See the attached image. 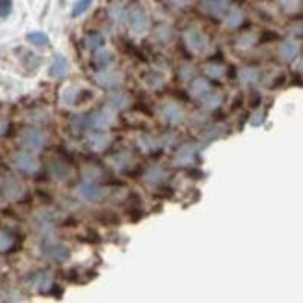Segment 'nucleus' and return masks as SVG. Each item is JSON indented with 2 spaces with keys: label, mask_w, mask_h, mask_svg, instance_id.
Wrapping results in <instances>:
<instances>
[{
  "label": "nucleus",
  "mask_w": 303,
  "mask_h": 303,
  "mask_svg": "<svg viewBox=\"0 0 303 303\" xmlns=\"http://www.w3.org/2000/svg\"><path fill=\"white\" fill-rule=\"evenodd\" d=\"M50 171H52V177H56V179H65L67 177V168L58 162L50 166Z\"/></svg>",
  "instance_id": "obj_30"
},
{
  "label": "nucleus",
  "mask_w": 303,
  "mask_h": 303,
  "mask_svg": "<svg viewBox=\"0 0 303 303\" xmlns=\"http://www.w3.org/2000/svg\"><path fill=\"white\" fill-rule=\"evenodd\" d=\"M26 39L28 43H32L34 47H47L49 45V35L45 34V32H30L26 35Z\"/></svg>",
  "instance_id": "obj_20"
},
{
  "label": "nucleus",
  "mask_w": 303,
  "mask_h": 303,
  "mask_svg": "<svg viewBox=\"0 0 303 303\" xmlns=\"http://www.w3.org/2000/svg\"><path fill=\"white\" fill-rule=\"evenodd\" d=\"M108 13L112 17V21L121 22L125 19V15H127V7H123L119 2H113L112 6H110V9H108Z\"/></svg>",
  "instance_id": "obj_21"
},
{
  "label": "nucleus",
  "mask_w": 303,
  "mask_h": 303,
  "mask_svg": "<svg viewBox=\"0 0 303 303\" xmlns=\"http://www.w3.org/2000/svg\"><path fill=\"white\" fill-rule=\"evenodd\" d=\"M93 0H77L75 2V6H73V11H71V15L73 17H80V15H84L90 7H92Z\"/></svg>",
  "instance_id": "obj_23"
},
{
  "label": "nucleus",
  "mask_w": 303,
  "mask_h": 303,
  "mask_svg": "<svg viewBox=\"0 0 303 303\" xmlns=\"http://www.w3.org/2000/svg\"><path fill=\"white\" fill-rule=\"evenodd\" d=\"M171 2H175V4H179V6H183V4H186L188 0H171Z\"/></svg>",
  "instance_id": "obj_38"
},
{
  "label": "nucleus",
  "mask_w": 303,
  "mask_h": 303,
  "mask_svg": "<svg viewBox=\"0 0 303 303\" xmlns=\"http://www.w3.org/2000/svg\"><path fill=\"white\" fill-rule=\"evenodd\" d=\"M6 128H7V121H6V117H2L0 115V136L4 134L6 132Z\"/></svg>",
  "instance_id": "obj_37"
},
{
  "label": "nucleus",
  "mask_w": 303,
  "mask_h": 303,
  "mask_svg": "<svg viewBox=\"0 0 303 303\" xmlns=\"http://www.w3.org/2000/svg\"><path fill=\"white\" fill-rule=\"evenodd\" d=\"M45 257H49L50 261L62 262L69 257V251H67V247L60 246V244H52V246L45 247Z\"/></svg>",
  "instance_id": "obj_10"
},
{
  "label": "nucleus",
  "mask_w": 303,
  "mask_h": 303,
  "mask_svg": "<svg viewBox=\"0 0 303 303\" xmlns=\"http://www.w3.org/2000/svg\"><path fill=\"white\" fill-rule=\"evenodd\" d=\"M112 60H113L112 52H110V50H106V49H102V47L95 50V54H93V64L97 65L99 69H104V67H108V65L112 64Z\"/></svg>",
  "instance_id": "obj_15"
},
{
  "label": "nucleus",
  "mask_w": 303,
  "mask_h": 303,
  "mask_svg": "<svg viewBox=\"0 0 303 303\" xmlns=\"http://www.w3.org/2000/svg\"><path fill=\"white\" fill-rule=\"evenodd\" d=\"M138 143H140V147L143 149V151H153V149L158 147V143H156L153 138H149V136H140V138H138Z\"/></svg>",
  "instance_id": "obj_26"
},
{
  "label": "nucleus",
  "mask_w": 303,
  "mask_h": 303,
  "mask_svg": "<svg viewBox=\"0 0 303 303\" xmlns=\"http://www.w3.org/2000/svg\"><path fill=\"white\" fill-rule=\"evenodd\" d=\"M4 192L9 199H17L22 194V184L15 179H9L6 184H4Z\"/></svg>",
  "instance_id": "obj_18"
},
{
  "label": "nucleus",
  "mask_w": 303,
  "mask_h": 303,
  "mask_svg": "<svg viewBox=\"0 0 303 303\" xmlns=\"http://www.w3.org/2000/svg\"><path fill=\"white\" fill-rule=\"evenodd\" d=\"M88 143H90V147L93 151H104L108 147V143H110V134L104 132V130H95L93 134H90Z\"/></svg>",
  "instance_id": "obj_8"
},
{
  "label": "nucleus",
  "mask_w": 303,
  "mask_h": 303,
  "mask_svg": "<svg viewBox=\"0 0 303 303\" xmlns=\"http://www.w3.org/2000/svg\"><path fill=\"white\" fill-rule=\"evenodd\" d=\"M279 54L285 62H290V60H294L298 54V45L296 41H292V39H287V41L281 45V49H279Z\"/></svg>",
  "instance_id": "obj_16"
},
{
  "label": "nucleus",
  "mask_w": 303,
  "mask_h": 303,
  "mask_svg": "<svg viewBox=\"0 0 303 303\" xmlns=\"http://www.w3.org/2000/svg\"><path fill=\"white\" fill-rule=\"evenodd\" d=\"M13 164L17 169H21L24 173H35L37 168H39V162L32 153H26V151H19L13 155Z\"/></svg>",
  "instance_id": "obj_5"
},
{
  "label": "nucleus",
  "mask_w": 303,
  "mask_h": 303,
  "mask_svg": "<svg viewBox=\"0 0 303 303\" xmlns=\"http://www.w3.org/2000/svg\"><path fill=\"white\" fill-rule=\"evenodd\" d=\"M204 73H206L210 78H221L225 75V67L221 64H208L204 67Z\"/></svg>",
  "instance_id": "obj_24"
},
{
  "label": "nucleus",
  "mask_w": 303,
  "mask_h": 303,
  "mask_svg": "<svg viewBox=\"0 0 303 303\" xmlns=\"http://www.w3.org/2000/svg\"><path fill=\"white\" fill-rule=\"evenodd\" d=\"M242 19H244V15H242V11H240L238 7H233L231 11H229V15H227V26L229 28H236L238 24H242Z\"/></svg>",
  "instance_id": "obj_22"
},
{
  "label": "nucleus",
  "mask_w": 303,
  "mask_h": 303,
  "mask_svg": "<svg viewBox=\"0 0 303 303\" xmlns=\"http://www.w3.org/2000/svg\"><path fill=\"white\" fill-rule=\"evenodd\" d=\"M50 274H41L39 275V279H37V287H39V290H47L50 285Z\"/></svg>",
  "instance_id": "obj_32"
},
{
  "label": "nucleus",
  "mask_w": 303,
  "mask_h": 303,
  "mask_svg": "<svg viewBox=\"0 0 303 303\" xmlns=\"http://www.w3.org/2000/svg\"><path fill=\"white\" fill-rule=\"evenodd\" d=\"M192 75H194V67H192V65H184L183 71H181V77H183L184 80H188Z\"/></svg>",
  "instance_id": "obj_34"
},
{
  "label": "nucleus",
  "mask_w": 303,
  "mask_h": 303,
  "mask_svg": "<svg viewBox=\"0 0 303 303\" xmlns=\"http://www.w3.org/2000/svg\"><path fill=\"white\" fill-rule=\"evenodd\" d=\"M67 71H69V64H67V60H65L62 54H56V56L52 58V64L49 67V75L52 78H64L67 75Z\"/></svg>",
  "instance_id": "obj_6"
},
{
  "label": "nucleus",
  "mask_w": 303,
  "mask_h": 303,
  "mask_svg": "<svg viewBox=\"0 0 303 303\" xmlns=\"http://www.w3.org/2000/svg\"><path fill=\"white\" fill-rule=\"evenodd\" d=\"M194 155H196L194 145H183V147L177 151L175 162L179 164V166H188V164H192V160H194Z\"/></svg>",
  "instance_id": "obj_14"
},
{
  "label": "nucleus",
  "mask_w": 303,
  "mask_h": 303,
  "mask_svg": "<svg viewBox=\"0 0 303 303\" xmlns=\"http://www.w3.org/2000/svg\"><path fill=\"white\" fill-rule=\"evenodd\" d=\"M255 43V35L253 34H249V35H244L242 39L238 41V47L240 49H249L251 45Z\"/></svg>",
  "instance_id": "obj_33"
},
{
  "label": "nucleus",
  "mask_w": 303,
  "mask_h": 303,
  "mask_svg": "<svg viewBox=\"0 0 303 303\" xmlns=\"http://www.w3.org/2000/svg\"><path fill=\"white\" fill-rule=\"evenodd\" d=\"M162 117L169 123H179L183 119V108L177 102H166L162 106Z\"/></svg>",
  "instance_id": "obj_9"
},
{
  "label": "nucleus",
  "mask_w": 303,
  "mask_h": 303,
  "mask_svg": "<svg viewBox=\"0 0 303 303\" xmlns=\"http://www.w3.org/2000/svg\"><path fill=\"white\" fill-rule=\"evenodd\" d=\"M128 95L127 93H121V92H115V93H112L110 97H108V108L110 110H123V108H127V104H128Z\"/></svg>",
  "instance_id": "obj_13"
},
{
  "label": "nucleus",
  "mask_w": 303,
  "mask_h": 303,
  "mask_svg": "<svg viewBox=\"0 0 303 303\" xmlns=\"http://www.w3.org/2000/svg\"><path fill=\"white\" fill-rule=\"evenodd\" d=\"M95 80H97V84H101L102 88H115V86L121 84V75L104 71V73H99V75L95 77Z\"/></svg>",
  "instance_id": "obj_11"
},
{
  "label": "nucleus",
  "mask_w": 303,
  "mask_h": 303,
  "mask_svg": "<svg viewBox=\"0 0 303 303\" xmlns=\"http://www.w3.org/2000/svg\"><path fill=\"white\" fill-rule=\"evenodd\" d=\"M78 194H80V198L88 199V201H97V199L102 196V190L97 188V186L92 183H84L78 188Z\"/></svg>",
  "instance_id": "obj_12"
},
{
  "label": "nucleus",
  "mask_w": 303,
  "mask_h": 303,
  "mask_svg": "<svg viewBox=\"0 0 303 303\" xmlns=\"http://www.w3.org/2000/svg\"><path fill=\"white\" fill-rule=\"evenodd\" d=\"M262 121H264V113L257 112V115H255V117H251V125H261Z\"/></svg>",
  "instance_id": "obj_35"
},
{
  "label": "nucleus",
  "mask_w": 303,
  "mask_h": 303,
  "mask_svg": "<svg viewBox=\"0 0 303 303\" xmlns=\"http://www.w3.org/2000/svg\"><path fill=\"white\" fill-rule=\"evenodd\" d=\"M125 19L128 22V28L132 30L134 34H143V32H147L149 28V17L145 13V9L138 4H132L130 7H127V15H125Z\"/></svg>",
  "instance_id": "obj_1"
},
{
  "label": "nucleus",
  "mask_w": 303,
  "mask_h": 303,
  "mask_svg": "<svg viewBox=\"0 0 303 303\" xmlns=\"http://www.w3.org/2000/svg\"><path fill=\"white\" fill-rule=\"evenodd\" d=\"M281 2V6H285L287 9H292V7H296L298 0H279Z\"/></svg>",
  "instance_id": "obj_36"
},
{
  "label": "nucleus",
  "mask_w": 303,
  "mask_h": 303,
  "mask_svg": "<svg viewBox=\"0 0 303 303\" xmlns=\"http://www.w3.org/2000/svg\"><path fill=\"white\" fill-rule=\"evenodd\" d=\"M104 45V37H102V34H99V32H90V34L86 35V47L92 50H97L101 49Z\"/></svg>",
  "instance_id": "obj_19"
},
{
  "label": "nucleus",
  "mask_w": 303,
  "mask_h": 303,
  "mask_svg": "<svg viewBox=\"0 0 303 303\" xmlns=\"http://www.w3.org/2000/svg\"><path fill=\"white\" fill-rule=\"evenodd\" d=\"M113 123H115V113L110 108L99 110L90 117V127L95 128V130H106L108 127H112Z\"/></svg>",
  "instance_id": "obj_4"
},
{
  "label": "nucleus",
  "mask_w": 303,
  "mask_h": 303,
  "mask_svg": "<svg viewBox=\"0 0 303 303\" xmlns=\"http://www.w3.org/2000/svg\"><path fill=\"white\" fill-rule=\"evenodd\" d=\"M240 80L244 82V84H251L257 80V71L251 69V67H244V69H240Z\"/></svg>",
  "instance_id": "obj_25"
},
{
  "label": "nucleus",
  "mask_w": 303,
  "mask_h": 303,
  "mask_svg": "<svg viewBox=\"0 0 303 303\" xmlns=\"http://www.w3.org/2000/svg\"><path fill=\"white\" fill-rule=\"evenodd\" d=\"M227 4H229V0H203L201 2V9H203L204 13L219 17L227 9Z\"/></svg>",
  "instance_id": "obj_7"
},
{
  "label": "nucleus",
  "mask_w": 303,
  "mask_h": 303,
  "mask_svg": "<svg viewBox=\"0 0 303 303\" xmlns=\"http://www.w3.org/2000/svg\"><path fill=\"white\" fill-rule=\"evenodd\" d=\"M78 93H80V90L78 88H69V90H65L64 93V102L65 104H75L77 102V97H78Z\"/></svg>",
  "instance_id": "obj_27"
},
{
  "label": "nucleus",
  "mask_w": 303,
  "mask_h": 303,
  "mask_svg": "<svg viewBox=\"0 0 303 303\" xmlns=\"http://www.w3.org/2000/svg\"><path fill=\"white\" fill-rule=\"evenodd\" d=\"M203 102H204V106L206 108H216V106H219V102H221V95H206L203 99Z\"/></svg>",
  "instance_id": "obj_31"
},
{
  "label": "nucleus",
  "mask_w": 303,
  "mask_h": 303,
  "mask_svg": "<svg viewBox=\"0 0 303 303\" xmlns=\"http://www.w3.org/2000/svg\"><path fill=\"white\" fill-rule=\"evenodd\" d=\"M184 43H186V47L192 50V52H196V54H201L206 50L208 47V39H206V35L198 28H188L184 32Z\"/></svg>",
  "instance_id": "obj_2"
},
{
  "label": "nucleus",
  "mask_w": 303,
  "mask_h": 303,
  "mask_svg": "<svg viewBox=\"0 0 303 303\" xmlns=\"http://www.w3.org/2000/svg\"><path fill=\"white\" fill-rule=\"evenodd\" d=\"M11 246H13V238L6 231H0V251H7Z\"/></svg>",
  "instance_id": "obj_29"
},
{
  "label": "nucleus",
  "mask_w": 303,
  "mask_h": 303,
  "mask_svg": "<svg viewBox=\"0 0 303 303\" xmlns=\"http://www.w3.org/2000/svg\"><path fill=\"white\" fill-rule=\"evenodd\" d=\"M21 143L28 149H43L47 143V134L41 128H24L21 132Z\"/></svg>",
  "instance_id": "obj_3"
},
{
  "label": "nucleus",
  "mask_w": 303,
  "mask_h": 303,
  "mask_svg": "<svg viewBox=\"0 0 303 303\" xmlns=\"http://www.w3.org/2000/svg\"><path fill=\"white\" fill-rule=\"evenodd\" d=\"M11 9H13V0H0V19L9 17Z\"/></svg>",
  "instance_id": "obj_28"
},
{
  "label": "nucleus",
  "mask_w": 303,
  "mask_h": 303,
  "mask_svg": "<svg viewBox=\"0 0 303 303\" xmlns=\"http://www.w3.org/2000/svg\"><path fill=\"white\" fill-rule=\"evenodd\" d=\"M208 90H210V86H208V82H206V80H203V78L194 80V82H192V86H190L192 97H203V95H206V93H208Z\"/></svg>",
  "instance_id": "obj_17"
}]
</instances>
